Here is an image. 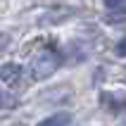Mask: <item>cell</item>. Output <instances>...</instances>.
Masks as SVG:
<instances>
[{
	"label": "cell",
	"mask_w": 126,
	"mask_h": 126,
	"mask_svg": "<svg viewBox=\"0 0 126 126\" xmlns=\"http://www.w3.org/2000/svg\"><path fill=\"white\" fill-rule=\"evenodd\" d=\"M57 67H60V57L55 52H43L31 62V74H33V79L41 81V79H48Z\"/></svg>",
	"instance_id": "1"
},
{
	"label": "cell",
	"mask_w": 126,
	"mask_h": 126,
	"mask_svg": "<svg viewBox=\"0 0 126 126\" xmlns=\"http://www.w3.org/2000/svg\"><path fill=\"white\" fill-rule=\"evenodd\" d=\"M0 79H2L5 83H10V86L17 83L21 79V67L19 64H5V67L0 69Z\"/></svg>",
	"instance_id": "2"
},
{
	"label": "cell",
	"mask_w": 126,
	"mask_h": 126,
	"mask_svg": "<svg viewBox=\"0 0 126 126\" xmlns=\"http://www.w3.org/2000/svg\"><path fill=\"white\" fill-rule=\"evenodd\" d=\"M69 114L67 112H60V114H52V117H48V119H43L38 126H69Z\"/></svg>",
	"instance_id": "3"
},
{
	"label": "cell",
	"mask_w": 126,
	"mask_h": 126,
	"mask_svg": "<svg viewBox=\"0 0 126 126\" xmlns=\"http://www.w3.org/2000/svg\"><path fill=\"white\" fill-rule=\"evenodd\" d=\"M107 24H112V26H121V24H126V12L107 14Z\"/></svg>",
	"instance_id": "4"
},
{
	"label": "cell",
	"mask_w": 126,
	"mask_h": 126,
	"mask_svg": "<svg viewBox=\"0 0 126 126\" xmlns=\"http://www.w3.org/2000/svg\"><path fill=\"white\" fill-rule=\"evenodd\" d=\"M117 55H121V57H126V38H121V41L117 43Z\"/></svg>",
	"instance_id": "5"
},
{
	"label": "cell",
	"mask_w": 126,
	"mask_h": 126,
	"mask_svg": "<svg viewBox=\"0 0 126 126\" xmlns=\"http://www.w3.org/2000/svg\"><path fill=\"white\" fill-rule=\"evenodd\" d=\"M105 5L114 10V7H121V5H126V0H105Z\"/></svg>",
	"instance_id": "6"
},
{
	"label": "cell",
	"mask_w": 126,
	"mask_h": 126,
	"mask_svg": "<svg viewBox=\"0 0 126 126\" xmlns=\"http://www.w3.org/2000/svg\"><path fill=\"white\" fill-rule=\"evenodd\" d=\"M0 38H2V36H0Z\"/></svg>",
	"instance_id": "7"
}]
</instances>
